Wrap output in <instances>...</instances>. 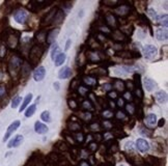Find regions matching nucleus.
<instances>
[{
	"label": "nucleus",
	"mask_w": 168,
	"mask_h": 166,
	"mask_svg": "<svg viewBox=\"0 0 168 166\" xmlns=\"http://www.w3.org/2000/svg\"><path fill=\"white\" fill-rule=\"evenodd\" d=\"M14 19L19 24H24L26 22V20L28 19V13L25 9L19 8L14 13Z\"/></svg>",
	"instance_id": "f257e3e1"
},
{
	"label": "nucleus",
	"mask_w": 168,
	"mask_h": 166,
	"mask_svg": "<svg viewBox=\"0 0 168 166\" xmlns=\"http://www.w3.org/2000/svg\"><path fill=\"white\" fill-rule=\"evenodd\" d=\"M143 55L145 56V58L152 59L154 57H156V55L158 54L157 48L152 45H145L143 47Z\"/></svg>",
	"instance_id": "f03ea898"
},
{
	"label": "nucleus",
	"mask_w": 168,
	"mask_h": 166,
	"mask_svg": "<svg viewBox=\"0 0 168 166\" xmlns=\"http://www.w3.org/2000/svg\"><path fill=\"white\" fill-rule=\"evenodd\" d=\"M20 124H21L20 121H15L8 126V128H7V130H6V133H5L4 137H3V141H4V142H5V141H7V139L11 137V135L13 134L15 131H17V130L19 129V127H20Z\"/></svg>",
	"instance_id": "7ed1b4c3"
},
{
	"label": "nucleus",
	"mask_w": 168,
	"mask_h": 166,
	"mask_svg": "<svg viewBox=\"0 0 168 166\" xmlns=\"http://www.w3.org/2000/svg\"><path fill=\"white\" fill-rule=\"evenodd\" d=\"M136 148L139 152L141 153H146L150 150V144L148 142L143 138H138L136 140Z\"/></svg>",
	"instance_id": "20e7f679"
},
{
	"label": "nucleus",
	"mask_w": 168,
	"mask_h": 166,
	"mask_svg": "<svg viewBox=\"0 0 168 166\" xmlns=\"http://www.w3.org/2000/svg\"><path fill=\"white\" fill-rule=\"evenodd\" d=\"M46 76V69L44 66H39L34 70L33 72V79L37 82H40L42 80H44Z\"/></svg>",
	"instance_id": "39448f33"
},
{
	"label": "nucleus",
	"mask_w": 168,
	"mask_h": 166,
	"mask_svg": "<svg viewBox=\"0 0 168 166\" xmlns=\"http://www.w3.org/2000/svg\"><path fill=\"white\" fill-rule=\"evenodd\" d=\"M23 140H24V137L22 135H17V136H15L14 138L9 140V142L7 143V148H18V146H20L23 143Z\"/></svg>",
	"instance_id": "423d86ee"
},
{
	"label": "nucleus",
	"mask_w": 168,
	"mask_h": 166,
	"mask_svg": "<svg viewBox=\"0 0 168 166\" xmlns=\"http://www.w3.org/2000/svg\"><path fill=\"white\" fill-rule=\"evenodd\" d=\"M73 72H72V69L70 66H64L59 70L58 72V78L59 79H68L72 76Z\"/></svg>",
	"instance_id": "0eeeda50"
},
{
	"label": "nucleus",
	"mask_w": 168,
	"mask_h": 166,
	"mask_svg": "<svg viewBox=\"0 0 168 166\" xmlns=\"http://www.w3.org/2000/svg\"><path fill=\"white\" fill-rule=\"evenodd\" d=\"M143 85H144V87H145L146 90L150 93V91L154 90L155 87L157 86V83H156V81L152 80V78L145 77L144 79H143Z\"/></svg>",
	"instance_id": "6e6552de"
},
{
	"label": "nucleus",
	"mask_w": 168,
	"mask_h": 166,
	"mask_svg": "<svg viewBox=\"0 0 168 166\" xmlns=\"http://www.w3.org/2000/svg\"><path fill=\"white\" fill-rule=\"evenodd\" d=\"M144 123H145V126L148 128H154L155 125L157 124V115L154 113L148 114V115L145 116Z\"/></svg>",
	"instance_id": "1a4fd4ad"
},
{
	"label": "nucleus",
	"mask_w": 168,
	"mask_h": 166,
	"mask_svg": "<svg viewBox=\"0 0 168 166\" xmlns=\"http://www.w3.org/2000/svg\"><path fill=\"white\" fill-rule=\"evenodd\" d=\"M34 131L37 134H46L49 131V128L47 127V125L41 123V121H35V124H34Z\"/></svg>",
	"instance_id": "9d476101"
},
{
	"label": "nucleus",
	"mask_w": 168,
	"mask_h": 166,
	"mask_svg": "<svg viewBox=\"0 0 168 166\" xmlns=\"http://www.w3.org/2000/svg\"><path fill=\"white\" fill-rule=\"evenodd\" d=\"M156 37H157V40L160 42L167 41V37H168L167 28H159V29L156 30Z\"/></svg>",
	"instance_id": "9b49d317"
},
{
	"label": "nucleus",
	"mask_w": 168,
	"mask_h": 166,
	"mask_svg": "<svg viewBox=\"0 0 168 166\" xmlns=\"http://www.w3.org/2000/svg\"><path fill=\"white\" fill-rule=\"evenodd\" d=\"M42 54H43V49L39 46H34L32 48L31 52H30V58L31 59H35V60H40Z\"/></svg>",
	"instance_id": "f8f14e48"
},
{
	"label": "nucleus",
	"mask_w": 168,
	"mask_h": 166,
	"mask_svg": "<svg viewBox=\"0 0 168 166\" xmlns=\"http://www.w3.org/2000/svg\"><path fill=\"white\" fill-rule=\"evenodd\" d=\"M59 33V28H55V29L51 30L49 33L47 34V37H46V41L48 44H52L53 42H55V40L57 39Z\"/></svg>",
	"instance_id": "ddd939ff"
},
{
	"label": "nucleus",
	"mask_w": 168,
	"mask_h": 166,
	"mask_svg": "<svg viewBox=\"0 0 168 166\" xmlns=\"http://www.w3.org/2000/svg\"><path fill=\"white\" fill-rule=\"evenodd\" d=\"M155 97H156V100L159 104H165L167 102V93L163 90L157 91L155 93Z\"/></svg>",
	"instance_id": "4468645a"
},
{
	"label": "nucleus",
	"mask_w": 168,
	"mask_h": 166,
	"mask_svg": "<svg viewBox=\"0 0 168 166\" xmlns=\"http://www.w3.org/2000/svg\"><path fill=\"white\" fill-rule=\"evenodd\" d=\"M66 54L62 53V52H60L58 55H56L55 58H54V60H53V61H54L55 66H61V64H64V62L66 61Z\"/></svg>",
	"instance_id": "2eb2a0df"
},
{
	"label": "nucleus",
	"mask_w": 168,
	"mask_h": 166,
	"mask_svg": "<svg viewBox=\"0 0 168 166\" xmlns=\"http://www.w3.org/2000/svg\"><path fill=\"white\" fill-rule=\"evenodd\" d=\"M31 100H32V93H28L27 96L24 98V100H23V103H22V105H21V108L19 109V111H20V112L24 111V110L27 108L28 105L30 104Z\"/></svg>",
	"instance_id": "dca6fc26"
},
{
	"label": "nucleus",
	"mask_w": 168,
	"mask_h": 166,
	"mask_svg": "<svg viewBox=\"0 0 168 166\" xmlns=\"http://www.w3.org/2000/svg\"><path fill=\"white\" fill-rule=\"evenodd\" d=\"M113 87L117 91H121L125 89V84H124V82L121 81V80L116 79V80H114V83L112 84V88H113Z\"/></svg>",
	"instance_id": "f3484780"
},
{
	"label": "nucleus",
	"mask_w": 168,
	"mask_h": 166,
	"mask_svg": "<svg viewBox=\"0 0 168 166\" xmlns=\"http://www.w3.org/2000/svg\"><path fill=\"white\" fill-rule=\"evenodd\" d=\"M35 110H37V105L35 104L30 105L29 107L25 110V116L26 117H31L34 114V112H35Z\"/></svg>",
	"instance_id": "a211bd4d"
},
{
	"label": "nucleus",
	"mask_w": 168,
	"mask_h": 166,
	"mask_svg": "<svg viewBox=\"0 0 168 166\" xmlns=\"http://www.w3.org/2000/svg\"><path fill=\"white\" fill-rule=\"evenodd\" d=\"M106 22H107V24L109 26H111V27L116 26V19L114 18V16L111 14H108L106 16Z\"/></svg>",
	"instance_id": "6ab92c4d"
},
{
	"label": "nucleus",
	"mask_w": 168,
	"mask_h": 166,
	"mask_svg": "<svg viewBox=\"0 0 168 166\" xmlns=\"http://www.w3.org/2000/svg\"><path fill=\"white\" fill-rule=\"evenodd\" d=\"M62 20H64V14L62 13V11H59L54 15L52 21H53V22H55V23H59V22H61Z\"/></svg>",
	"instance_id": "aec40b11"
},
{
	"label": "nucleus",
	"mask_w": 168,
	"mask_h": 166,
	"mask_svg": "<svg viewBox=\"0 0 168 166\" xmlns=\"http://www.w3.org/2000/svg\"><path fill=\"white\" fill-rule=\"evenodd\" d=\"M41 118H42V121H45V123H50V121H51L50 112L48 111V110L43 111V112H42V114H41Z\"/></svg>",
	"instance_id": "412c9836"
},
{
	"label": "nucleus",
	"mask_w": 168,
	"mask_h": 166,
	"mask_svg": "<svg viewBox=\"0 0 168 166\" xmlns=\"http://www.w3.org/2000/svg\"><path fill=\"white\" fill-rule=\"evenodd\" d=\"M84 83L87 85H89V86H93V85L97 84V80H95V78L93 77H85L83 79Z\"/></svg>",
	"instance_id": "4be33fe9"
},
{
	"label": "nucleus",
	"mask_w": 168,
	"mask_h": 166,
	"mask_svg": "<svg viewBox=\"0 0 168 166\" xmlns=\"http://www.w3.org/2000/svg\"><path fill=\"white\" fill-rule=\"evenodd\" d=\"M157 21L164 26V28H167V15H163V16H160L157 18Z\"/></svg>",
	"instance_id": "5701e85b"
},
{
	"label": "nucleus",
	"mask_w": 168,
	"mask_h": 166,
	"mask_svg": "<svg viewBox=\"0 0 168 166\" xmlns=\"http://www.w3.org/2000/svg\"><path fill=\"white\" fill-rule=\"evenodd\" d=\"M22 102V98H21L20 96H17V97H15L14 99H13V101H11V108H17L19 106V104Z\"/></svg>",
	"instance_id": "b1692460"
},
{
	"label": "nucleus",
	"mask_w": 168,
	"mask_h": 166,
	"mask_svg": "<svg viewBox=\"0 0 168 166\" xmlns=\"http://www.w3.org/2000/svg\"><path fill=\"white\" fill-rule=\"evenodd\" d=\"M59 53H60L59 46L57 45V44H55V45L53 46V48H52V52H51V57H52V60H54L55 56H56V55H58Z\"/></svg>",
	"instance_id": "393cba45"
},
{
	"label": "nucleus",
	"mask_w": 168,
	"mask_h": 166,
	"mask_svg": "<svg viewBox=\"0 0 168 166\" xmlns=\"http://www.w3.org/2000/svg\"><path fill=\"white\" fill-rule=\"evenodd\" d=\"M148 17H150V19H152V20H155V21H157V18H158V15H157V13H156V11H155L154 8H148Z\"/></svg>",
	"instance_id": "a878e982"
},
{
	"label": "nucleus",
	"mask_w": 168,
	"mask_h": 166,
	"mask_svg": "<svg viewBox=\"0 0 168 166\" xmlns=\"http://www.w3.org/2000/svg\"><path fill=\"white\" fill-rule=\"evenodd\" d=\"M88 58L90 59L91 61H99V60H100V57L97 54V52H89Z\"/></svg>",
	"instance_id": "bb28decb"
},
{
	"label": "nucleus",
	"mask_w": 168,
	"mask_h": 166,
	"mask_svg": "<svg viewBox=\"0 0 168 166\" xmlns=\"http://www.w3.org/2000/svg\"><path fill=\"white\" fill-rule=\"evenodd\" d=\"M82 108H84V109H86V110H92L93 107H92V105L90 104V102H89L88 100H85L83 101V103H82Z\"/></svg>",
	"instance_id": "cd10ccee"
},
{
	"label": "nucleus",
	"mask_w": 168,
	"mask_h": 166,
	"mask_svg": "<svg viewBox=\"0 0 168 166\" xmlns=\"http://www.w3.org/2000/svg\"><path fill=\"white\" fill-rule=\"evenodd\" d=\"M68 107H70L71 109H76V108L78 107L76 101L73 100V99H70V100L68 101Z\"/></svg>",
	"instance_id": "c85d7f7f"
},
{
	"label": "nucleus",
	"mask_w": 168,
	"mask_h": 166,
	"mask_svg": "<svg viewBox=\"0 0 168 166\" xmlns=\"http://www.w3.org/2000/svg\"><path fill=\"white\" fill-rule=\"evenodd\" d=\"M123 100L132 102V100H133V97H132V95L130 93V91H126V93H124V99H123Z\"/></svg>",
	"instance_id": "c756f323"
},
{
	"label": "nucleus",
	"mask_w": 168,
	"mask_h": 166,
	"mask_svg": "<svg viewBox=\"0 0 168 166\" xmlns=\"http://www.w3.org/2000/svg\"><path fill=\"white\" fill-rule=\"evenodd\" d=\"M126 109H127V111L130 112L131 114H133V113H134V111H135V107H134V105H133V104L126 105Z\"/></svg>",
	"instance_id": "7c9ffc66"
},
{
	"label": "nucleus",
	"mask_w": 168,
	"mask_h": 166,
	"mask_svg": "<svg viewBox=\"0 0 168 166\" xmlns=\"http://www.w3.org/2000/svg\"><path fill=\"white\" fill-rule=\"evenodd\" d=\"M103 116H104L105 118H110L113 116V113H112V111H110V110H105V111L103 112Z\"/></svg>",
	"instance_id": "2f4dec72"
},
{
	"label": "nucleus",
	"mask_w": 168,
	"mask_h": 166,
	"mask_svg": "<svg viewBox=\"0 0 168 166\" xmlns=\"http://www.w3.org/2000/svg\"><path fill=\"white\" fill-rule=\"evenodd\" d=\"M68 127H70V129L72 130V131H75V130H79L80 129V126L78 125V124H75V123H72L70 126H68Z\"/></svg>",
	"instance_id": "473e14b6"
},
{
	"label": "nucleus",
	"mask_w": 168,
	"mask_h": 166,
	"mask_svg": "<svg viewBox=\"0 0 168 166\" xmlns=\"http://www.w3.org/2000/svg\"><path fill=\"white\" fill-rule=\"evenodd\" d=\"M129 148H130V150H134V143H133L132 141H129V142H127V144L125 146L126 150H129Z\"/></svg>",
	"instance_id": "72a5a7b5"
},
{
	"label": "nucleus",
	"mask_w": 168,
	"mask_h": 166,
	"mask_svg": "<svg viewBox=\"0 0 168 166\" xmlns=\"http://www.w3.org/2000/svg\"><path fill=\"white\" fill-rule=\"evenodd\" d=\"M78 90H79V93L80 95H82V96L86 95V93H87V88H85V87H83V86H80Z\"/></svg>",
	"instance_id": "f704fd0d"
},
{
	"label": "nucleus",
	"mask_w": 168,
	"mask_h": 166,
	"mask_svg": "<svg viewBox=\"0 0 168 166\" xmlns=\"http://www.w3.org/2000/svg\"><path fill=\"white\" fill-rule=\"evenodd\" d=\"M108 96H109L110 98H112V99H116V98H117V93H116V91L110 90V91H108Z\"/></svg>",
	"instance_id": "c9c22d12"
},
{
	"label": "nucleus",
	"mask_w": 168,
	"mask_h": 166,
	"mask_svg": "<svg viewBox=\"0 0 168 166\" xmlns=\"http://www.w3.org/2000/svg\"><path fill=\"white\" fill-rule=\"evenodd\" d=\"M116 117L119 118V119H124V118L126 117V114L121 111H118L117 113H116Z\"/></svg>",
	"instance_id": "e433bc0d"
},
{
	"label": "nucleus",
	"mask_w": 168,
	"mask_h": 166,
	"mask_svg": "<svg viewBox=\"0 0 168 166\" xmlns=\"http://www.w3.org/2000/svg\"><path fill=\"white\" fill-rule=\"evenodd\" d=\"M137 95V96H139V98H142L143 97V93L142 90H141L140 87H136V93H135Z\"/></svg>",
	"instance_id": "4c0bfd02"
},
{
	"label": "nucleus",
	"mask_w": 168,
	"mask_h": 166,
	"mask_svg": "<svg viewBox=\"0 0 168 166\" xmlns=\"http://www.w3.org/2000/svg\"><path fill=\"white\" fill-rule=\"evenodd\" d=\"M76 137H77L78 141H80V142H81V141H83V139H84V136L81 134V133H77V134H76Z\"/></svg>",
	"instance_id": "58836bf2"
},
{
	"label": "nucleus",
	"mask_w": 168,
	"mask_h": 166,
	"mask_svg": "<svg viewBox=\"0 0 168 166\" xmlns=\"http://www.w3.org/2000/svg\"><path fill=\"white\" fill-rule=\"evenodd\" d=\"M71 44H72V41H71V40H68V41H66V47H64V50L68 51V49H70Z\"/></svg>",
	"instance_id": "ea45409f"
},
{
	"label": "nucleus",
	"mask_w": 168,
	"mask_h": 166,
	"mask_svg": "<svg viewBox=\"0 0 168 166\" xmlns=\"http://www.w3.org/2000/svg\"><path fill=\"white\" fill-rule=\"evenodd\" d=\"M5 95V87L4 86H0V98L3 97Z\"/></svg>",
	"instance_id": "a19ab883"
},
{
	"label": "nucleus",
	"mask_w": 168,
	"mask_h": 166,
	"mask_svg": "<svg viewBox=\"0 0 168 166\" xmlns=\"http://www.w3.org/2000/svg\"><path fill=\"white\" fill-rule=\"evenodd\" d=\"M97 148H98V146H97V143H95V142H92V143L89 144V148H90L91 150H97Z\"/></svg>",
	"instance_id": "79ce46f5"
},
{
	"label": "nucleus",
	"mask_w": 168,
	"mask_h": 166,
	"mask_svg": "<svg viewBox=\"0 0 168 166\" xmlns=\"http://www.w3.org/2000/svg\"><path fill=\"white\" fill-rule=\"evenodd\" d=\"M164 124H165V119H164V118H161V119L159 121V123H158V126L161 128V127H163V126H164Z\"/></svg>",
	"instance_id": "37998d69"
},
{
	"label": "nucleus",
	"mask_w": 168,
	"mask_h": 166,
	"mask_svg": "<svg viewBox=\"0 0 168 166\" xmlns=\"http://www.w3.org/2000/svg\"><path fill=\"white\" fill-rule=\"evenodd\" d=\"M104 127H106V128H108V129H109V128H112V126H111V124H110L109 121H105Z\"/></svg>",
	"instance_id": "c03bdc74"
},
{
	"label": "nucleus",
	"mask_w": 168,
	"mask_h": 166,
	"mask_svg": "<svg viewBox=\"0 0 168 166\" xmlns=\"http://www.w3.org/2000/svg\"><path fill=\"white\" fill-rule=\"evenodd\" d=\"M53 86H54V88L56 89V90H59V83H58V82H54Z\"/></svg>",
	"instance_id": "a18cd8bd"
},
{
	"label": "nucleus",
	"mask_w": 168,
	"mask_h": 166,
	"mask_svg": "<svg viewBox=\"0 0 168 166\" xmlns=\"http://www.w3.org/2000/svg\"><path fill=\"white\" fill-rule=\"evenodd\" d=\"M80 166H89V165H88V163H87V162L82 161V162H81V164H80Z\"/></svg>",
	"instance_id": "49530a36"
},
{
	"label": "nucleus",
	"mask_w": 168,
	"mask_h": 166,
	"mask_svg": "<svg viewBox=\"0 0 168 166\" xmlns=\"http://www.w3.org/2000/svg\"><path fill=\"white\" fill-rule=\"evenodd\" d=\"M118 105H119V106H123L124 105V100H118Z\"/></svg>",
	"instance_id": "de8ad7c7"
},
{
	"label": "nucleus",
	"mask_w": 168,
	"mask_h": 166,
	"mask_svg": "<svg viewBox=\"0 0 168 166\" xmlns=\"http://www.w3.org/2000/svg\"><path fill=\"white\" fill-rule=\"evenodd\" d=\"M118 166H124V165H118Z\"/></svg>",
	"instance_id": "09e8293b"
}]
</instances>
